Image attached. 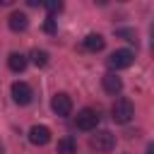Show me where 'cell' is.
Instances as JSON below:
<instances>
[{
  "label": "cell",
  "instance_id": "obj_4",
  "mask_svg": "<svg viewBox=\"0 0 154 154\" xmlns=\"http://www.w3.org/2000/svg\"><path fill=\"white\" fill-rule=\"evenodd\" d=\"M75 125H77V130L91 132V130H96V125H99V113H96L94 108H82V111L75 116Z\"/></svg>",
  "mask_w": 154,
  "mask_h": 154
},
{
  "label": "cell",
  "instance_id": "obj_16",
  "mask_svg": "<svg viewBox=\"0 0 154 154\" xmlns=\"http://www.w3.org/2000/svg\"><path fill=\"white\" fill-rule=\"evenodd\" d=\"M43 31H46V34H55V17H48V19H46Z\"/></svg>",
  "mask_w": 154,
  "mask_h": 154
},
{
  "label": "cell",
  "instance_id": "obj_9",
  "mask_svg": "<svg viewBox=\"0 0 154 154\" xmlns=\"http://www.w3.org/2000/svg\"><path fill=\"white\" fill-rule=\"evenodd\" d=\"M7 24H10L12 31H26V26H29V17H26L24 12H12V14L7 17Z\"/></svg>",
  "mask_w": 154,
  "mask_h": 154
},
{
  "label": "cell",
  "instance_id": "obj_7",
  "mask_svg": "<svg viewBox=\"0 0 154 154\" xmlns=\"http://www.w3.org/2000/svg\"><path fill=\"white\" fill-rule=\"evenodd\" d=\"M101 87H103V91H106V94L118 96V94L123 91V79H120L116 72H106V75L101 77Z\"/></svg>",
  "mask_w": 154,
  "mask_h": 154
},
{
  "label": "cell",
  "instance_id": "obj_2",
  "mask_svg": "<svg viewBox=\"0 0 154 154\" xmlns=\"http://www.w3.org/2000/svg\"><path fill=\"white\" fill-rule=\"evenodd\" d=\"M132 63H135V53H132L130 48H118V51H113V53L106 58V65H108L111 72L125 70V67H130Z\"/></svg>",
  "mask_w": 154,
  "mask_h": 154
},
{
  "label": "cell",
  "instance_id": "obj_1",
  "mask_svg": "<svg viewBox=\"0 0 154 154\" xmlns=\"http://www.w3.org/2000/svg\"><path fill=\"white\" fill-rule=\"evenodd\" d=\"M132 116H135V106H132V101L125 99V96L116 99V103L111 106V118H113L118 125H125V123L132 120Z\"/></svg>",
  "mask_w": 154,
  "mask_h": 154
},
{
  "label": "cell",
  "instance_id": "obj_8",
  "mask_svg": "<svg viewBox=\"0 0 154 154\" xmlns=\"http://www.w3.org/2000/svg\"><path fill=\"white\" fill-rule=\"evenodd\" d=\"M29 142L36 144V147L48 144V142H51V130H48L46 125H34V128L29 130Z\"/></svg>",
  "mask_w": 154,
  "mask_h": 154
},
{
  "label": "cell",
  "instance_id": "obj_17",
  "mask_svg": "<svg viewBox=\"0 0 154 154\" xmlns=\"http://www.w3.org/2000/svg\"><path fill=\"white\" fill-rule=\"evenodd\" d=\"M152 152H154V149H152V147H149V149H147V154H152Z\"/></svg>",
  "mask_w": 154,
  "mask_h": 154
},
{
  "label": "cell",
  "instance_id": "obj_13",
  "mask_svg": "<svg viewBox=\"0 0 154 154\" xmlns=\"http://www.w3.org/2000/svg\"><path fill=\"white\" fill-rule=\"evenodd\" d=\"M29 58H31V63H34L36 67H46V65H48V53L41 51V48H34Z\"/></svg>",
  "mask_w": 154,
  "mask_h": 154
},
{
  "label": "cell",
  "instance_id": "obj_15",
  "mask_svg": "<svg viewBox=\"0 0 154 154\" xmlns=\"http://www.w3.org/2000/svg\"><path fill=\"white\" fill-rule=\"evenodd\" d=\"M116 36H123L125 41L137 43V34H135V29H116Z\"/></svg>",
  "mask_w": 154,
  "mask_h": 154
},
{
  "label": "cell",
  "instance_id": "obj_19",
  "mask_svg": "<svg viewBox=\"0 0 154 154\" xmlns=\"http://www.w3.org/2000/svg\"><path fill=\"white\" fill-rule=\"evenodd\" d=\"M125 154H128V152H125Z\"/></svg>",
  "mask_w": 154,
  "mask_h": 154
},
{
  "label": "cell",
  "instance_id": "obj_12",
  "mask_svg": "<svg viewBox=\"0 0 154 154\" xmlns=\"http://www.w3.org/2000/svg\"><path fill=\"white\" fill-rule=\"evenodd\" d=\"M55 152H58V154H75V152H77V142H75V137H70V135L60 137Z\"/></svg>",
  "mask_w": 154,
  "mask_h": 154
},
{
  "label": "cell",
  "instance_id": "obj_14",
  "mask_svg": "<svg viewBox=\"0 0 154 154\" xmlns=\"http://www.w3.org/2000/svg\"><path fill=\"white\" fill-rule=\"evenodd\" d=\"M43 7L48 10V17H55L58 12H63V2H60V0H46Z\"/></svg>",
  "mask_w": 154,
  "mask_h": 154
},
{
  "label": "cell",
  "instance_id": "obj_6",
  "mask_svg": "<svg viewBox=\"0 0 154 154\" xmlns=\"http://www.w3.org/2000/svg\"><path fill=\"white\" fill-rule=\"evenodd\" d=\"M31 99H34V91L26 82H12V101L14 103L26 106V103H31Z\"/></svg>",
  "mask_w": 154,
  "mask_h": 154
},
{
  "label": "cell",
  "instance_id": "obj_18",
  "mask_svg": "<svg viewBox=\"0 0 154 154\" xmlns=\"http://www.w3.org/2000/svg\"><path fill=\"white\" fill-rule=\"evenodd\" d=\"M2 152H5V149H2V144H0V154H2Z\"/></svg>",
  "mask_w": 154,
  "mask_h": 154
},
{
  "label": "cell",
  "instance_id": "obj_11",
  "mask_svg": "<svg viewBox=\"0 0 154 154\" xmlns=\"http://www.w3.org/2000/svg\"><path fill=\"white\" fill-rule=\"evenodd\" d=\"M103 46H106V38H103L101 34H89V36L84 38V48H87V51H91V53L103 51Z\"/></svg>",
  "mask_w": 154,
  "mask_h": 154
},
{
  "label": "cell",
  "instance_id": "obj_5",
  "mask_svg": "<svg viewBox=\"0 0 154 154\" xmlns=\"http://www.w3.org/2000/svg\"><path fill=\"white\" fill-rule=\"evenodd\" d=\"M51 108H53V113H55V116L67 118V116L72 113V99H70L65 91H58V94L51 99Z\"/></svg>",
  "mask_w": 154,
  "mask_h": 154
},
{
  "label": "cell",
  "instance_id": "obj_10",
  "mask_svg": "<svg viewBox=\"0 0 154 154\" xmlns=\"http://www.w3.org/2000/svg\"><path fill=\"white\" fill-rule=\"evenodd\" d=\"M7 65H10V70L12 72H24L26 70V65H29V60H26V55H22V53H10V58H7Z\"/></svg>",
  "mask_w": 154,
  "mask_h": 154
},
{
  "label": "cell",
  "instance_id": "obj_3",
  "mask_svg": "<svg viewBox=\"0 0 154 154\" xmlns=\"http://www.w3.org/2000/svg\"><path fill=\"white\" fill-rule=\"evenodd\" d=\"M89 144H91V149L106 154V152H111V149L116 147V135H113L111 130H96V132L91 135Z\"/></svg>",
  "mask_w": 154,
  "mask_h": 154
}]
</instances>
